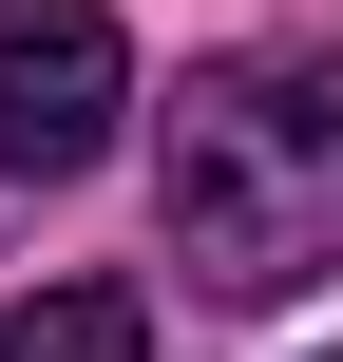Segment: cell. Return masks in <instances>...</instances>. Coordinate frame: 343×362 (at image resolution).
<instances>
[{"instance_id":"cell-1","label":"cell","mask_w":343,"mask_h":362,"mask_svg":"<svg viewBox=\"0 0 343 362\" xmlns=\"http://www.w3.org/2000/svg\"><path fill=\"white\" fill-rule=\"evenodd\" d=\"M153 210L210 305H286L343 267V57H210L153 134Z\"/></svg>"},{"instance_id":"cell-2","label":"cell","mask_w":343,"mask_h":362,"mask_svg":"<svg viewBox=\"0 0 343 362\" xmlns=\"http://www.w3.org/2000/svg\"><path fill=\"white\" fill-rule=\"evenodd\" d=\"M134 115V38L95 0H0V191L95 172V134Z\"/></svg>"},{"instance_id":"cell-3","label":"cell","mask_w":343,"mask_h":362,"mask_svg":"<svg viewBox=\"0 0 343 362\" xmlns=\"http://www.w3.org/2000/svg\"><path fill=\"white\" fill-rule=\"evenodd\" d=\"M0 362H153V305L134 286H19L0 305Z\"/></svg>"}]
</instances>
